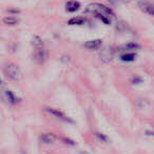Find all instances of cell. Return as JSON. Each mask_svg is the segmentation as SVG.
Wrapping results in <instances>:
<instances>
[{
    "instance_id": "cell-21",
    "label": "cell",
    "mask_w": 154,
    "mask_h": 154,
    "mask_svg": "<svg viewBox=\"0 0 154 154\" xmlns=\"http://www.w3.org/2000/svg\"><path fill=\"white\" fill-rule=\"evenodd\" d=\"M80 154H87V153H84V152H82V153H80Z\"/></svg>"
},
{
    "instance_id": "cell-1",
    "label": "cell",
    "mask_w": 154,
    "mask_h": 154,
    "mask_svg": "<svg viewBox=\"0 0 154 154\" xmlns=\"http://www.w3.org/2000/svg\"><path fill=\"white\" fill-rule=\"evenodd\" d=\"M87 12L88 13H92L94 15H97V14H105V15H113V12L111 11L110 8H107L106 5H103L100 3H93V5H90L88 8H87Z\"/></svg>"
},
{
    "instance_id": "cell-7",
    "label": "cell",
    "mask_w": 154,
    "mask_h": 154,
    "mask_svg": "<svg viewBox=\"0 0 154 154\" xmlns=\"http://www.w3.org/2000/svg\"><path fill=\"white\" fill-rule=\"evenodd\" d=\"M45 111H47L49 114H51V115H53V116H55V117L59 118V119L64 120V122H70V119H69V118L66 117V116L64 115L62 112L57 111V110H55V109H49V108H47V109H45Z\"/></svg>"
},
{
    "instance_id": "cell-20",
    "label": "cell",
    "mask_w": 154,
    "mask_h": 154,
    "mask_svg": "<svg viewBox=\"0 0 154 154\" xmlns=\"http://www.w3.org/2000/svg\"><path fill=\"white\" fill-rule=\"evenodd\" d=\"M98 135L99 137H100V139H103V140H107V138H106L105 136H103V135H101V134H97Z\"/></svg>"
},
{
    "instance_id": "cell-11",
    "label": "cell",
    "mask_w": 154,
    "mask_h": 154,
    "mask_svg": "<svg viewBox=\"0 0 154 154\" xmlns=\"http://www.w3.org/2000/svg\"><path fill=\"white\" fill-rule=\"evenodd\" d=\"M86 22V20L82 17H74V18H71L70 20L68 21V23L70 26H82V24Z\"/></svg>"
},
{
    "instance_id": "cell-15",
    "label": "cell",
    "mask_w": 154,
    "mask_h": 154,
    "mask_svg": "<svg viewBox=\"0 0 154 154\" xmlns=\"http://www.w3.org/2000/svg\"><path fill=\"white\" fill-rule=\"evenodd\" d=\"M139 49V45L136 43H127L122 47V50H126V51H132V50H137Z\"/></svg>"
},
{
    "instance_id": "cell-19",
    "label": "cell",
    "mask_w": 154,
    "mask_h": 154,
    "mask_svg": "<svg viewBox=\"0 0 154 154\" xmlns=\"http://www.w3.org/2000/svg\"><path fill=\"white\" fill-rule=\"evenodd\" d=\"M132 82L133 84H139V82H141V79L140 78H138V77H136V78H133Z\"/></svg>"
},
{
    "instance_id": "cell-5",
    "label": "cell",
    "mask_w": 154,
    "mask_h": 154,
    "mask_svg": "<svg viewBox=\"0 0 154 154\" xmlns=\"http://www.w3.org/2000/svg\"><path fill=\"white\" fill-rule=\"evenodd\" d=\"M113 56H114V52L112 51L111 49H106L100 53L99 58H100V60L103 62L108 63V62L112 61V59H113Z\"/></svg>"
},
{
    "instance_id": "cell-12",
    "label": "cell",
    "mask_w": 154,
    "mask_h": 154,
    "mask_svg": "<svg viewBox=\"0 0 154 154\" xmlns=\"http://www.w3.org/2000/svg\"><path fill=\"white\" fill-rule=\"evenodd\" d=\"M5 98H7L8 103H12V105H15L16 101L18 100V99L16 98V96L11 92V91H7V92L5 93Z\"/></svg>"
},
{
    "instance_id": "cell-10",
    "label": "cell",
    "mask_w": 154,
    "mask_h": 154,
    "mask_svg": "<svg viewBox=\"0 0 154 154\" xmlns=\"http://www.w3.org/2000/svg\"><path fill=\"white\" fill-rule=\"evenodd\" d=\"M40 138H41V140H42L43 143H54V140H55V135L51 134V133H45V134L41 135Z\"/></svg>"
},
{
    "instance_id": "cell-14",
    "label": "cell",
    "mask_w": 154,
    "mask_h": 154,
    "mask_svg": "<svg viewBox=\"0 0 154 154\" xmlns=\"http://www.w3.org/2000/svg\"><path fill=\"white\" fill-rule=\"evenodd\" d=\"M3 22L8 26H15L16 23L18 22V20L14 17H5L3 18Z\"/></svg>"
},
{
    "instance_id": "cell-6",
    "label": "cell",
    "mask_w": 154,
    "mask_h": 154,
    "mask_svg": "<svg viewBox=\"0 0 154 154\" xmlns=\"http://www.w3.org/2000/svg\"><path fill=\"white\" fill-rule=\"evenodd\" d=\"M80 8V3L78 1H74V0H71V1H68L66 3V10L70 13H73V12L78 11Z\"/></svg>"
},
{
    "instance_id": "cell-9",
    "label": "cell",
    "mask_w": 154,
    "mask_h": 154,
    "mask_svg": "<svg viewBox=\"0 0 154 154\" xmlns=\"http://www.w3.org/2000/svg\"><path fill=\"white\" fill-rule=\"evenodd\" d=\"M32 45L35 49H43V41L39 36H34L32 39Z\"/></svg>"
},
{
    "instance_id": "cell-4",
    "label": "cell",
    "mask_w": 154,
    "mask_h": 154,
    "mask_svg": "<svg viewBox=\"0 0 154 154\" xmlns=\"http://www.w3.org/2000/svg\"><path fill=\"white\" fill-rule=\"evenodd\" d=\"M138 7L140 8V10L143 12L149 14V15L154 16V5L152 3L148 2V1H139Z\"/></svg>"
},
{
    "instance_id": "cell-16",
    "label": "cell",
    "mask_w": 154,
    "mask_h": 154,
    "mask_svg": "<svg viewBox=\"0 0 154 154\" xmlns=\"http://www.w3.org/2000/svg\"><path fill=\"white\" fill-rule=\"evenodd\" d=\"M116 29H117L118 31H124L125 29H126V26H125L122 22H117V24H116Z\"/></svg>"
},
{
    "instance_id": "cell-2",
    "label": "cell",
    "mask_w": 154,
    "mask_h": 154,
    "mask_svg": "<svg viewBox=\"0 0 154 154\" xmlns=\"http://www.w3.org/2000/svg\"><path fill=\"white\" fill-rule=\"evenodd\" d=\"M5 73L9 78H11V79H13V80H19L20 76H21L20 69L18 68L16 64H13V63H10L5 66Z\"/></svg>"
},
{
    "instance_id": "cell-3",
    "label": "cell",
    "mask_w": 154,
    "mask_h": 154,
    "mask_svg": "<svg viewBox=\"0 0 154 154\" xmlns=\"http://www.w3.org/2000/svg\"><path fill=\"white\" fill-rule=\"evenodd\" d=\"M48 57L47 52L45 51L43 49H37L34 53V56H33V59L35 60V62L38 64H41L45 61Z\"/></svg>"
},
{
    "instance_id": "cell-18",
    "label": "cell",
    "mask_w": 154,
    "mask_h": 154,
    "mask_svg": "<svg viewBox=\"0 0 154 154\" xmlns=\"http://www.w3.org/2000/svg\"><path fill=\"white\" fill-rule=\"evenodd\" d=\"M112 2H115V3H118V2H124V3H126V2H129L130 0H111Z\"/></svg>"
},
{
    "instance_id": "cell-13",
    "label": "cell",
    "mask_w": 154,
    "mask_h": 154,
    "mask_svg": "<svg viewBox=\"0 0 154 154\" xmlns=\"http://www.w3.org/2000/svg\"><path fill=\"white\" fill-rule=\"evenodd\" d=\"M134 59H135V54H133V53H126L122 56V60L126 62L133 61Z\"/></svg>"
},
{
    "instance_id": "cell-8",
    "label": "cell",
    "mask_w": 154,
    "mask_h": 154,
    "mask_svg": "<svg viewBox=\"0 0 154 154\" xmlns=\"http://www.w3.org/2000/svg\"><path fill=\"white\" fill-rule=\"evenodd\" d=\"M101 43L103 42H101L100 39H94V40L87 41V42L85 43V48H87V49H91V50H95V49L100 48Z\"/></svg>"
},
{
    "instance_id": "cell-17",
    "label": "cell",
    "mask_w": 154,
    "mask_h": 154,
    "mask_svg": "<svg viewBox=\"0 0 154 154\" xmlns=\"http://www.w3.org/2000/svg\"><path fill=\"white\" fill-rule=\"evenodd\" d=\"M62 140H63L66 143H68V145H71V146L74 145V141H72V140H71V139L66 138V137H62Z\"/></svg>"
}]
</instances>
